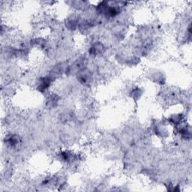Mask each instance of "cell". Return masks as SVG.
I'll use <instances>...</instances> for the list:
<instances>
[{"label": "cell", "mask_w": 192, "mask_h": 192, "mask_svg": "<svg viewBox=\"0 0 192 192\" xmlns=\"http://www.w3.org/2000/svg\"><path fill=\"white\" fill-rule=\"evenodd\" d=\"M104 50V47L102 44H97L94 45L93 47L91 48L90 53H92V54L96 55V53H100L102 52H103Z\"/></svg>", "instance_id": "7a4b0ae2"}, {"label": "cell", "mask_w": 192, "mask_h": 192, "mask_svg": "<svg viewBox=\"0 0 192 192\" xmlns=\"http://www.w3.org/2000/svg\"><path fill=\"white\" fill-rule=\"evenodd\" d=\"M50 78L51 77H44L42 78L39 83V89L40 90L44 91L50 86Z\"/></svg>", "instance_id": "6da1fadb"}]
</instances>
